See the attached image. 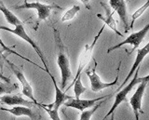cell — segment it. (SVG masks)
Here are the masks:
<instances>
[{
  "instance_id": "8",
  "label": "cell",
  "mask_w": 149,
  "mask_h": 120,
  "mask_svg": "<svg viewBox=\"0 0 149 120\" xmlns=\"http://www.w3.org/2000/svg\"><path fill=\"white\" fill-rule=\"evenodd\" d=\"M148 30H149V24H146V26L143 27V29H141L138 32H134V33L130 34L127 38H125L122 41V42L118 43L116 46H113V47H110L108 49V50H107V53H110L111 51H113V50L118 49L120 47H122V46L127 45V44L132 46V50L130 51V53H132L135 49H137L139 48L140 44L143 42V40L146 36V35L148 33Z\"/></svg>"
},
{
  "instance_id": "1",
  "label": "cell",
  "mask_w": 149,
  "mask_h": 120,
  "mask_svg": "<svg viewBox=\"0 0 149 120\" xmlns=\"http://www.w3.org/2000/svg\"><path fill=\"white\" fill-rule=\"evenodd\" d=\"M54 38H55V45H56V51H57V64L61 71V77H62V82H61V89H63L66 87L68 80L72 78V71L70 67V61L67 56V53L65 51L63 47V41L61 40V36L57 30H54Z\"/></svg>"
},
{
  "instance_id": "16",
  "label": "cell",
  "mask_w": 149,
  "mask_h": 120,
  "mask_svg": "<svg viewBox=\"0 0 149 120\" xmlns=\"http://www.w3.org/2000/svg\"><path fill=\"white\" fill-rule=\"evenodd\" d=\"M0 110L6 111V112L10 113L14 117H28L32 120H36V114L33 112L30 107H25V106H14V107L8 109V108H0Z\"/></svg>"
},
{
  "instance_id": "5",
  "label": "cell",
  "mask_w": 149,
  "mask_h": 120,
  "mask_svg": "<svg viewBox=\"0 0 149 120\" xmlns=\"http://www.w3.org/2000/svg\"><path fill=\"white\" fill-rule=\"evenodd\" d=\"M16 10H35L37 12V24L41 21H46L50 15L51 10L54 8H58L56 5H47V4H42L38 1L29 2L24 1L22 5L14 7Z\"/></svg>"
},
{
  "instance_id": "11",
  "label": "cell",
  "mask_w": 149,
  "mask_h": 120,
  "mask_svg": "<svg viewBox=\"0 0 149 120\" xmlns=\"http://www.w3.org/2000/svg\"><path fill=\"white\" fill-rule=\"evenodd\" d=\"M110 8H113V12H116L119 17L120 21L124 25L125 33H128L130 30V24L128 19V11H127V4L124 0H110L109 1Z\"/></svg>"
},
{
  "instance_id": "7",
  "label": "cell",
  "mask_w": 149,
  "mask_h": 120,
  "mask_svg": "<svg viewBox=\"0 0 149 120\" xmlns=\"http://www.w3.org/2000/svg\"><path fill=\"white\" fill-rule=\"evenodd\" d=\"M8 63V65L10 67L11 71L13 72V74L15 75V76L17 77V79L19 80V82L21 83L22 87V94L26 96L28 99H30V101H32L33 103L39 105V103H37L35 96H34V90H33V87L30 84V82L26 79V77L24 76V74L22 73V71L19 68L17 65H15L14 63H12L10 61H8V59H6V61Z\"/></svg>"
},
{
  "instance_id": "6",
  "label": "cell",
  "mask_w": 149,
  "mask_h": 120,
  "mask_svg": "<svg viewBox=\"0 0 149 120\" xmlns=\"http://www.w3.org/2000/svg\"><path fill=\"white\" fill-rule=\"evenodd\" d=\"M120 65H121V62L118 65V71H116V76L114 81H112L110 83H106L102 81V79L100 78L99 75L96 72V62L94 64V67L92 69L88 68V70L86 71L87 76H88V79H90V84H91V89L93 92H100L102 89H107V87H111L115 85L118 84V73H119V69H120Z\"/></svg>"
},
{
  "instance_id": "12",
  "label": "cell",
  "mask_w": 149,
  "mask_h": 120,
  "mask_svg": "<svg viewBox=\"0 0 149 120\" xmlns=\"http://www.w3.org/2000/svg\"><path fill=\"white\" fill-rule=\"evenodd\" d=\"M47 74L49 75V76L50 77L51 81H52V83H53V86H54V89H55V101H54L53 103L47 104V105L45 104V106H46V107H48V108H52V109H55V110L59 111L61 106H62L63 104H64L65 101H67L70 99H72L73 97L67 95L64 91H63L62 89H60L59 86L57 85L56 79L54 78V76H52V74H51L50 72L47 73Z\"/></svg>"
},
{
  "instance_id": "2",
  "label": "cell",
  "mask_w": 149,
  "mask_h": 120,
  "mask_svg": "<svg viewBox=\"0 0 149 120\" xmlns=\"http://www.w3.org/2000/svg\"><path fill=\"white\" fill-rule=\"evenodd\" d=\"M138 74H139V68L137 69L136 71H135L134 76L132 77V79L130 81L129 84H127L125 87H123L122 89H121V90L116 93V95L115 96V101L113 103V105H112V107L110 108V110L108 111V113L105 114V117H104V119H102V120H105L107 117H109V115H113V117H114V112L116 110V108H118V106L123 103V101H125L126 100H127L128 94L133 89V87L137 84H140L141 82L146 80L149 78V76H146L143 77H139Z\"/></svg>"
},
{
  "instance_id": "17",
  "label": "cell",
  "mask_w": 149,
  "mask_h": 120,
  "mask_svg": "<svg viewBox=\"0 0 149 120\" xmlns=\"http://www.w3.org/2000/svg\"><path fill=\"white\" fill-rule=\"evenodd\" d=\"M0 11L3 13L5 19H6V21L8 22V24H9L10 25H13L16 27L18 25L23 24V22L19 19L12 11H10L6 6H5L3 1H0Z\"/></svg>"
},
{
  "instance_id": "19",
  "label": "cell",
  "mask_w": 149,
  "mask_h": 120,
  "mask_svg": "<svg viewBox=\"0 0 149 120\" xmlns=\"http://www.w3.org/2000/svg\"><path fill=\"white\" fill-rule=\"evenodd\" d=\"M104 101H105V100H104ZM104 101H100V103H98V104H95L94 106H93V107H91L90 109L82 111L81 114H80V118H79V120H91V117H92V115L94 114L96 111L102 106V103H104Z\"/></svg>"
},
{
  "instance_id": "15",
  "label": "cell",
  "mask_w": 149,
  "mask_h": 120,
  "mask_svg": "<svg viewBox=\"0 0 149 120\" xmlns=\"http://www.w3.org/2000/svg\"><path fill=\"white\" fill-rule=\"evenodd\" d=\"M0 103L8 106H32L33 103L31 101L23 99L20 95H10L6 94L0 97Z\"/></svg>"
},
{
  "instance_id": "24",
  "label": "cell",
  "mask_w": 149,
  "mask_h": 120,
  "mask_svg": "<svg viewBox=\"0 0 149 120\" xmlns=\"http://www.w3.org/2000/svg\"><path fill=\"white\" fill-rule=\"evenodd\" d=\"M11 89H9V87L7 86V85H5L4 83L2 82H0V97H1V95L3 93H7V92H11Z\"/></svg>"
},
{
  "instance_id": "13",
  "label": "cell",
  "mask_w": 149,
  "mask_h": 120,
  "mask_svg": "<svg viewBox=\"0 0 149 120\" xmlns=\"http://www.w3.org/2000/svg\"><path fill=\"white\" fill-rule=\"evenodd\" d=\"M148 51H149V44H146L144 47H143L142 49H138V51H137V55H136V58H135V61L132 64V68H130V70L128 74V76H126V78L124 79L123 83L119 86L118 87V89L119 90L120 89H122L123 87H125L126 85H127V82L130 79V77L132 76V75L135 73V71L137 70V69L139 68V65L141 64V62L144 60V58H146L147 56V54H148Z\"/></svg>"
},
{
  "instance_id": "26",
  "label": "cell",
  "mask_w": 149,
  "mask_h": 120,
  "mask_svg": "<svg viewBox=\"0 0 149 120\" xmlns=\"http://www.w3.org/2000/svg\"><path fill=\"white\" fill-rule=\"evenodd\" d=\"M0 80L4 81L5 83H6V84H9V83H10V80H9V78H8L7 76H5L1 71H0Z\"/></svg>"
},
{
  "instance_id": "20",
  "label": "cell",
  "mask_w": 149,
  "mask_h": 120,
  "mask_svg": "<svg viewBox=\"0 0 149 120\" xmlns=\"http://www.w3.org/2000/svg\"><path fill=\"white\" fill-rule=\"evenodd\" d=\"M80 11V7L79 6H73L71 8H69L68 10H66L64 12V14L63 15L62 19H61V21H62V22H68V21H71L73 20L74 17H76L77 15V13Z\"/></svg>"
},
{
  "instance_id": "9",
  "label": "cell",
  "mask_w": 149,
  "mask_h": 120,
  "mask_svg": "<svg viewBox=\"0 0 149 120\" xmlns=\"http://www.w3.org/2000/svg\"><path fill=\"white\" fill-rule=\"evenodd\" d=\"M148 84V79L141 82L137 87L136 90L133 93V95L130 97V105L132 107L134 115H135V120H140V114H143V111L142 110V101L143 98L146 92V86Z\"/></svg>"
},
{
  "instance_id": "14",
  "label": "cell",
  "mask_w": 149,
  "mask_h": 120,
  "mask_svg": "<svg viewBox=\"0 0 149 120\" xmlns=\"http://www.w3.org/2000/svg\"><path fill=\"white\" fill-rule=\"evenodd\" d=\"M100 4L104 8L105 16H102V14H100V13H99V14H97V17L104 22V25L108 26L109 28L111 30H113L116 35H118L120 36H123V35L121 34L120 32H118V27H116V22L114 19V12L112 11L111 8L107 5V4H105L104 2H102V1H101Z\"/></svg>"
},
{
  "instance_id": "28",
  "label": "cell",
  "mask_w": 149,
  "mask_h": 120,
  "mask_svg": "<svg viewBox=\"0 0 149 120\" xmlns=\"http://www.w3.org/2000/svg\"><path fill=\"white\" fill-rule=\"evenodd\" d=\"M0 82H1V80H0Z\"/></svg>"
},
{
  "instance_id": "21",
  "label": "cell",
  "mask_w": 149,
  "mask_h": 120,
  "mask_svg": "<svg viewBox=\"0 0 149 120\" xmlns=\"http://www.w3.org/2000/svg\"><path fill=\"white\" fill-rule=\"evenodd\" d=\"M148 6H149V1H146L141 8H139L138 10L132 15V17H130V18H132V22H130V29H132V28H133L135 21H136L139 17H141V16L143 15V13L148 8Z\"/></svg>"
},
{
  "instance_id": "23",
  "label": "cell",
  "mask_w": 149,
  "mask_h": 120,
  "mask_svg": "<svg viewBox=\"0 0 149 120\" xmlns=\"http://www.w3.org/2000/svg\"><path fill=\"white\" fill-rule=\"evenodd\" d=\"M39 105L46 111L47 113L49 114V117H50L51 120H62V119H61V117H60L58 110H55V109H52V108H48V107H46L45 104H40L39 103Z\"/></svg>"
},
{
  "instance_id": "18",
  "label": "cell",
  "mask_w": 149,
  "mask_h": 120,
  "mask_svg": "<svg viewBox=\"0 0 149 120\" xmlns=\"http://www.w3.org/2000/svg\"><path fill=\"white\" fill-rule=\"evenodd\" d=\"M72 86H74V99H80V96L86 91V87L83 86L82 81H81V76L77 78L76 80H73L72 84L70 87H68V89L71 87Z\"/></svg>"
},
{
  "instance_id": "25",
  "label": "cell",
  "mask_w": 149,
  "mask_h": 120,
  "mask_svg": "<svg viewBox=\"0 0 149 120\" xmlns=\"http://www.w3.org/2000/svg\"><path fill=\"white\" fill-rule=\"evenodd\" d=\"M6 57L4 56L3 54V50L0 49V71L2 72V69H3V66H4V62L6 61Z\"/></svg>"
},
{
  "instance_id": "27",
  "label": "cell",
  "mask_w": 149,
  "mask_h": 120,
  "mask_svg": "<svg viewBox=\"0 0 149 120\" xmlns=\"http://www.w3.org/2000/svg\"><path fill=\"white\" fill-rule=\"evenodd\" d=\"M11 120H14V119H11Z\"/></svg>"
},
{
  "instance_id": "3",
  "label": "cell",
  "mask_w": 149,
  "mask_h": 120,
  "mask_svg": "<svg viewBox=\"0 0 149 120\" xmlns=\"http://www.w3.org/2000/svg\"><path fill=\"white\" fill-rule=\"evenodd\" d=\"M0 30H5L7 32H9V33H11L13 35H17L18 37L22 38L23 41H25V42H27L28 44H29L31 47L34 49L35 51L37 53V55L39 56V58L41 59L42 62H43L44 66H45V71L47 73L50 72L49 71V64H48V61H47V59L45 58L43 52H42L41 49L39 48V46L37 45L34 40L32 39V37L27 34L26 30L24 29V26H23V24H21V25H18L16 26L14 29H11V28H8V27H6V26H1L0 25Z\"/></svg>"
},
{
  "instance_id": "4",
  "label": "cell",
  "mask_w": 149,
  "mask_h": 120,
  "mask_svg": "<svg viewBox=\"0 0 149 120\" xmlns=\"http://www.w3.org/2000/svg\"><path fill=\"white\" fill-rule=\"evenodd\" d=\"M104 28H105V25L104 24V26H102V28H101V30L99 31L98 35H96V36L94 37V39H93L91 44L85 45L84 49L82 50V52H81L80 56H79V59H78V67H77V71L76 76H74V80H76L77 78L81 76V74L83 73V70L85 69V67L88 64V62H91V60L92 58L93 49H94V47H95V45L97 43V41H98V39L100 38V36L102 35Z\"/></svg>"
},
{
  "instance_id": "22",
  "label": "cell",
  "mask_w": 149,
  "mask_h": 120,
  "mask_svg": "<svg viewBox=\"0 0 149 120\" xmlns=\"http://www.w3.org/2000/svg\"><path fill=\"white\" fill-rule=\"evenodd\" d=\"M0 46H1V49L3 50V51H7L8 53H9V54H14V55H16V56H18V57H20L21 59H23L24 61H26V62H31L32 64H34V65H36V66H38L37 65L36 63H35L34 62H31L29 59H27V58H25V57H23V56H22L21 54H19L18 52H16L15 50H13L11 48H9V47H8V46L5 44L4 42H3V40L1 39V37H0Z\"/></svg>"
},
{
  "instance_id": "10",
  "label": "cell",
  "mask_w": 149,
  "mask_h": 120,
  "mask_svg": "<svg viewBox=\"0 0 149 120\" xmlns=\"http://www.w3.org/2000/svg\"><path fill=\"white\" fill-rule=\"evenodd\" d=\"M111 95H106L102 96L100 98H95V99H91V100H82V99H74V97H73L72 99H70L69 101H65L64 106L68 108H73L77 109L79 111H85L87 109H90L93 107L98 101H101L102 100H106V98H108Z\"/></svg>"
}]
</instances>
